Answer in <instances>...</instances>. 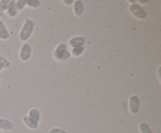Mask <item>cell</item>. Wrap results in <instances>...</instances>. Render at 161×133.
<instances>
[{
    "label": "cell",
    "mask_w": 161,
    "mask_h": 133,
    "mask_svg": "<svg viewBox=\"0 0 161 133\" xmlns=\"http://www.w3.org/2000/svg\"><path fill=\"white\" fill-rule=\"evenodd\" d=\"M129 9H130V12L131 13L134 17L140 19V20L145 19L147 17V12L140 5L137 4L136 3L130 5L129 6Z\"/></svg>",
    "instance_id": "cell-3"
},
{
    "label": "cell",
    "mask_w": 161,
    "mask_h": 133,
    "mask_svg": "<svg viewBox=\"0 0 161 133\" xmlns=\"http://www.w3.org/2000/svg\"><path fill=\"white\" fill-rule=\"evenodd\" d=\"M0 87H1V81H0Z\"/></svg>",
    "instance_id": "cell-24"
},
{
    "label": "cell",
    "mask_w": 161,
    "mask_h": 133,
    "mask_svg": "<svg viewBox=\"0 0 161 133\" xmlns=\"http://www.w3.org/2000/svg\"><path fill=\"white\" fill-rule=\"evenodd\" d=\"M84 52V47L80 46V47H75V48H72V54L74 56H80Z\"/></svg>",
    "instance_id": "cell-15"
},
{
    "label": "cell",
    "mask_w": 161,
    "mask_h": 133,
    "mask_svg": "<svg viewBox=\"0 0 161 133\" xmlns=\"http://www.w3.org/2000/svg\"><path fill=\"white\" fill-rule=\"evenodd\" d=\"M7 12L9 17H14L17 15V9L15 6V1H14V0L10 1L9 6L7 9Z\"/></svg>",
    "instance_id": "cell-12"
},
{
    "label": "cell",
    "mask_w": 161,
    "mask_h": 133,
    "mask_svg": "<svg viewBox=\"0 0 161 133\" xmlns=\"http://www.w3.org/2000/svg\"><path fill=\"white\" fill-rule=\"evenodd\" d=\"M85 44V38L82 36H76L73 37L69 41V45L72 48H75V47L83 46Z\"/></svg>",
    "instance_id": "cell-6"
},
{
    "label": "cell",
    "mask_w": 161,
    "mask_h": 133,
    "mask_svg": "<svg viewBox=\"0 0 161 133\" xmlns=\"http://www.w3.org/2000/svg\"><path fill=\"white\" fill-rule=\"evenodd\" d=\"M74 13L76 17H81L84 12V6H83V2L80 0H76L74 2Z\"/></svg>",
    "instance_id": "cell-7"
},
{
    "label": "cell",
    "mask_w": 161,
    "mask_h": 133,
    "mask_svg": "<svg viewBox=\"0 0 161 133\" xmlns=\"http://www.w3.org/2000/svg\"><path fill=\"white\" fill-rule=\"evenodd\" d=\"M41 3L39 0H29L27 1V6H29L31 8H38L40 6Z\"/></svg>",
    "instance_id": "cell-17"
},
{
    "label": "cell",
    "mask_w": 161,
    "mask_h": 133,
    "mask_svg": "<svg viewBox=\"0 0 161 133\" xmlns=\"http://www.w3.org/2000/svg\"><path fill=\"white\" fill-rule=\"evenodd\" d=\"M31 48L28 44H25L22 45L20 50V59L22 61H28L31 58Z\"/></svg>",
    "instance_id": "cell-5"
},
{
    "label": "cell",
    "mask_w": 161,
    "mask_h": 133,
    "mask_svg": "<svg viewBox=\"0 0 161 133\" xmlns=\"http://www.w3.org/2000/svg\"><path fill=\"white\" fill-rule=\"evenodd\" d=\"M138 3H143V4H146V3H148L149 2H148V1H142V0H140V1H138Z\"/></svg>",
    "instance_id": "cell-22"
},
{
    "label": "cell",
    "mask_w": 161,
    "mask_h": 133,
    "mask_svg": "<svg viewBox=\"0 0 161 133\" xmlns=\"http://www.w3.org/2000/svg\"><path fill=\"white\" fill-rule=\"evenodd\" d=\"M63 3L65 5H68V6H69V5L72 4V3H73V1H72V0H63Z\"/></svg>",
    "instance_id": "cell-20"
},
{
    "label": "cell",
    "mask_w": 161,
    "mask_h": 133,
    "mask_svg": "<svg viewBox=\"0 0 161 133\" xmlns=\"http://www.w3.org/2000/svg\"><path fill=\"white\" fill-rule=\"evenodd\" d=\"M23 121L25 124L28 128H31V129H36V128L39 127V122L36 121L35 120H33L32 118L29 117L28 115L25 116L23 117Z\"/></svg>",
    "instance_id": "cell-9"
},
{
    "label": "cell",
    "mask_w": 161,
    "mask_h": 133,
    "mask_svg": "<svg viewBox=\"0 0 161 133\" xmlns=\"http://www.w3.org/2000/svg\"><path fill=\"white\" fill-rule=\"evenodd\" d=\"M3 14H4V10H3V7H2L1 3H0V17H3Z\"/></svg>",
    "instance_id": "cell-21"
},
{
    "label": "cell",
    "mask_w": 161,
    "mask_h": 133,
    "mask_svg": "<svg viewBox=\"0 0 161 133\" xmlns=\"http://www.w3.org/2000/svg\"><path fill=\"white\" fill-rule=\"evenodd\" d=\"M0 133H3V132H1V131H0Z\"/></svg>",
    "instance_id": "cell-25"
},
{
    "label": "cell",
    "mask_w": 161,
    "mask_h": 133,
    "mask_svg": "<svg viewBox=\"0 0 161 133\" xmlns=\"http://www.w3.org/2000/svg\"><path fill=\"white\" fill-rule=\"evenodd\" d=\"M53 56L58 60H66L70 57V53L67 50L65 44L61 43L57 46L53 51Z\"/></svg>",
    "instance_id": "cell-2"
},
{
    "label": "cell",
    "mask_w": 161,
    "mask_h": 133,
    "mask_svg": "<svg viewBox=\"0 0 161 133\" xmlns=\"http://www.w3.org/2000/svg\"><path fill=\"white\" fill-rule=\"evenodd\" d=\"M9 65H10V62L4 56L0 54V67L2 69H6L9 67Z\"/></svg>",
    "instance_id": "cell-13"
},
{
    "label": "cell",
    "mask_w": 161,
    "mask_h": 133,
    "mask_svg": "<svg viewBox=\"0 0 161 133\" xmlns=\"http://www.w3.org/2000/svg\"><path fill=\"white\" fill-rule=\"evenodd\" d=\"M0 3H1L2 7H3V10H6V9H8V7H9L10 1H9V0H1Z\"/></svg>",
    "instance_id": "cell-18"
},
{
    "label": "cell",
    "mask_w": 161,
    "mask_h": 133,
    "mask_svg": "<svg viewBox=\"0 0 161 133\" xmlns=\"http://www.w3.org/2000/svg\"><path fill=\"white\" fill-rule=\"evenodd\" d=\"M10 36L9 31H8L7 28H6V25L0 20V39L1 40H6Z\"/></svg>",
    "instance_id": "cell-10"
},
{
    "label": "cell",
    "mask_w": 161,
    "mask_h": 133,
    "mask_svg": "<svg viewBox=\"0 0 161 133\" xmlns=\"http://www.w3.org/2000/svg\"><path fill=\"white\" fill-rule=\"evenodd\" d=\"M3 70V69H2V68H1V67H0V71H1V70Z\"/></svg>",
    "instance_id": "cell-23"
},
{
    "label": "cell",
    "mask_w": 161,
    "mask_h": 133,
    "mask_svg": "<svg viewBox=\"0 0 161 133\" xmlns=\"http://www.w3.org/2000/svg\"><path fill=\"white\" fill-rule=\"evenodd\" d=\"M139 130L141 133H153L150 128L146 122H142L139 125Z\"/></svg>",
    "instance_id": "cell-14"
},
{
    "label": "cell",
    "mask_w": 161,
    "mask_h": 133,
    "mask_svg": "<svg viewBox=\"0 0 161 133\" xmlns=\"http://www.w3.org/2000/svg\"><path fill=\"white\" fill-rule=\"evenodd\" d=\"M14 124L11 120L5 118H0V129L5 131H11L14 129Z\"/></svg>",
    "instance_id": "cell-8"
},
{
    "label": "cell",
    "mask_w": 161,
    "mask_h": 133,
    "mask_svg": "<svg viewBox=\"0 0 161 133\" xmlns=\"http://www.w3.org/2000/svg\"><path fill=\"white\" fill-rule=\"evenodd\" d=\"M28 116H29L31 118H32L33 120H36V121L39 122L41 117L40 111H39V110L37 109V108H32V109H31L29 110Z\"/></svg>",
    "instance_id": "cell-11"
},
{
    "label": "cell",
    "mask_w": 161,
    "mask_h": 133,
    "mask_svg": "<svg viewBox=\"0 0 161 133\" xmlns=\"http://www.w3.org/2000/svg\"><path fill=\"white\" fill-rule=\"evenodd\" d=\"M26 0H17V2H15V6L17 10H21V9H23L25 8V6H26Z\"/></svg>",
    "instance_id": "cell-16"
},
{
    "label": "cell",
    "mask_w": 161,
    "mask_h": 133,
    "mask_svg": "<svg viewBox=\"0 0 161 133\" xmlns=\"http://www.w3.org/2000/svg\"><path fill=\"white\" fill-rule=\"evenodd\" d=\"M49 133H67V131H64L62 128H53L49 131Z\"/></svg>",
    "instance_id": "cell-19"
},
{
    "label": "cell",
    "mask_w": 161,
    "mask_h": 133,
    "mask_svg": "<svg viewBox=\"0 0 161 133\" xmlns=\"http://www.w3.org/2000/svg\"><path fill=\"white\" fill-rule=\"evenodd\" d=\"M129 110L133 114H137L139 110V100L137 95H131L129 99Z\"/></svg>",
    "instance_id": "cell-4"
},
{
    "label": "cell",
    "mask_w": 161,
    "mask_h": 133,
    "mask_svg": "<svg viewBox=\"0 0 161 133\" xmlns=\"http://www.w3.org/2000/svg\"><path fill=\"white\" fill-rule=\"evenodd\" d=\"M35 23L30 19H27L25 20V23H24L23 27H22L21 30L20 31V34H19V38L21 41L25 42L28 40L30 38V36L32 34L33 31H34Z\"/></svg>",
    "instance_id": "cell-1"
}]
</instances>
